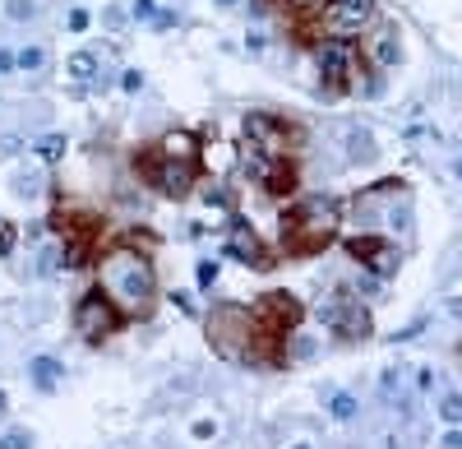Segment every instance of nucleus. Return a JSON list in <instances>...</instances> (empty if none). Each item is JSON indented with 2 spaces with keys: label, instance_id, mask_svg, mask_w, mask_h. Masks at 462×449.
Returning a JSON list of instances; mask_svg holds the SVG:
<instances>
[{
  "label": "nucleus",
  "instance_id": "1",
  "mask_svg": "<svg viewBox=\"0 0 462 449\" xmlns=\"http://www.w3.org/2000/svg\"><path fill=\"white\" fill-rule=\"evenodd\" d=\"M98 287L111 297V306L121 315H134V320H148L157 306V273L148 264V255L139 250H111L102 255V269H98Z\"/></svg>",
  "mask_w": 462,
  "mask_h": 449
},
{
  "label": "nucleus",
  "instance_id": "2",
  "mask_svg": "<svg viewBox=\"0 0 462 449\" xmlns=\"http://www.w3.org/2000/svg\"><path fill=\"white\" fill-rule=\"evenodd\" d=\"M134 171H139L148 186H157L162 195L185 200V195L194 190L199 171H204V162H199V139L190 135V130H176V135H166L162 144L134 153Z\"/></svg>",
  "mask_w": 462,
  "mask_h": 449
},
{
  "label": "nucleus",
  "instance_id": "3",
  "mask_svg": "<svg viewBox=\"0 0 462 449\" xmlns=\"http://www.w3.org/2000/svg\"><path fill=\"white\" fill-rule=\"evenodd\" d=\"M338 223H342L338 200H329V195H305V200H296L282 214L286 255H319L333 236H338Z\"/></svg>",
  "mask_w": 462,
  "mask_h": 449
},
{
  "label": "nucleus",
  "instance_id": "4",
  "mask_svg": "<svg viewBox=\"0 0 462 449\" xmlns=\"http://www.w3.org/2000/svg\"><path fill=\"white\" fill-rule=\"evenodd\" d=\"M319 84L324 98H342L352 84H361V51L352 37H329L319 46Z\"/></svg>",
  "mask_w": 462,
  "mask_h": 449
},
{
  "label": "nucleus",
  "instance_id": "5",
  "mask_svg": "<svg viewBox=\"0 0 462 449\" xmlns=\"http://www.w3.org/2000/svg\"><path fill=\"white\" fill-rule=\"evenodd\" d=\"M209 334L222 357H250V311L245 306H218L209 315Z\"/></svg>",
  "mask_w": 462,
  "mask_h": 449
},
{
  "label": "nucleus",
  "instance_id": "6",
  "mask_svg": "<svg viewBox=\"0 0 462 449\" xmlns=\"http://www.w3.org/2000/svg\"><path fill=\"white\" fill-rule=\"evenodd\" d=\"M121 320H125V315L111 306V297L102 292V287H98V292H88L84 301L74 306V329L88 338V343H102V338H111L116 329H121Z\"/></svg>",
  "mask_w": 462,
  "mask_h": 449
},
{
  "label": "nucleus",
  "instance_id": "7",
  "mask_svg": "<svg viewBox=\"0 0 462 449\" xmlns=\"http://www.w3.org/2000/svg\"><path fill=\"white\" fill-rule=\"evenodd\" d=\"M245 144H254L259 153L286 157L291 144H296V125L277 121V116H268V112H250L245 116Z\"/></svg>",
  "mask_w": 462,
  "mask_h": 449
},
{
  "label": "nucleus",
  "instance_id": "8",
  "mask_svg": "<svg viewBox=\"0 0 462 449\" xmlns=\"http://www.w3.org/2000/svg\"><path fill=\"white\" fill-rule=\"evenodd\" d=\"M245 167L250 176L264 186V195H291L296 190V167L286 157H273V153H259L254 144H245Z\"/></svg>",
  "mask_w": 462,
  "mask_h": 449
},
{
  "label": "nucleus",
  "instance_id": "9",
  "mask_svg": "<svg viewBox=\"0 0 462 449\" xmlns=\"http://www.w3.org/2000/svg\"><path fill=\"white\" fill-rule=\"evenodd\" d=\"M319 320L338 338H365L370 334V315H365V306L356 301L352 292H333V301L319 306Z\"/></svg>",
  "mask_w": 462,
  "mask_h": 449
},
{
  "label": "nucleus",
  "instance_id": "10",
  "mask_svg": "<svg viewBox=\"0 0 462 449\" xmlns=\"http://www.w3.org/2000/svg\"><path fill=\"white\" fill-rule=\"evenodd\" d=\"M347 255H352V259H361V264L374 273V278H388V273L397 269V250L388 246L384 236H370V232L347 236Z\"/></svg>",
  "mask_w": 462,
  "mask_h": 449
},
{
  "label": "nucleus",
  "instance_id": "11",
  "mask_svg": "<svg viewBox=\"0 0 462 449\" xmlns=\"http://www.w3.org/2000/svg\"><path fill=\"white\" fill-rule=\"evenodd\" d=\"M370 19H374V0H324V23L338 37L361 33Z\"/></svg>",
  "mask_w": 462,
  "mask_h": 449
},
{
  "label": "nucleus",
  "instance_id": "12",
  "mask_svg": "<svg viewBox=\"0 0 462 449\" xmlns=\"http://www.w3.org/2000/svg\"><path fill=\"white\" fill-rule=\"evenodd\" d=\"M227 255L245 259L250 269H273V255H268L264 246H259V236H254V227L245 223V218H231V236H227Z\"/></svg>",
  "mask_w": 462,
  "mask_h": 449
},
{
  "label": "nucleus",
  "instance_id": "13",
  "mask_svg": "<svg viewBox=\"0 0 462 449\" xmlns=\"http://www.w3.org/2000/svg\"><path fill=\"white\" fill-rule=\"evenodd\" d=\"M65 74L79 79V84H88V79L98 74V56H93V51H74V56L65 60Z\"/></svg>",
  "mask_w": 462,
  "mask_h": 449
},
{
  "label": "nucleus",
  "instance_id": "14",
  "mask_svg": "<svg viewBox=\"0 0 462 449\" xmlns=\"http://www.w3.org/2000/svg\"><path fill=\"white\" fill-rule=\"evenodd\" d=\"M28 371H33V380L42 384V389H51V384L60 380V361H55V357H33V361H28Z\"/></svg>",
  "mask_w": 462,
  "mask_h": 449
},
{
  "label": "nucleus",
  "instance_id": "15",
  "mask_svg": "<svg viewBox=\"0 0 462 449\" xmlns=\"http://www.w3.org/2000/svg\"><path fill=\"white\" fill-rule=\"evenodd\" d=\"M347 153H352L356 162H365V157H374V139L365 135V130H347Z\"/></svg>",
  "mask_w": 462,
  "mask_h": 449
},
{
  "label": "nucleus",
  "instance_id": "16",
  "mask_svg": "<svg viewBox=\"0 0 462 449\" xmlns=\"http://www.w3.org/2000/svg\"><path fill=\"white\" fill-rule=\"evenodd\" d=\"M374 60H379V65H393V60H397V33H393V28L379 33V42H374Z\"/></svg>",
  "mask_w": 462,
  "mask_h": 449
},
{
  "label": "nucleus",
  "instance_id": "17",
  "mask_svg": "<svg viewBox=\"0 0 462 449\" xmlns=\"http://www.w3.org/2000/svg\"><path fill=\"white\" fill-rule=\"evenodd\" d=\"M435 412H440L444 422H449V427H462V393H444Z\"/></svg>",
  "mask_w": 462,
  "mask_h": 449
},
{
  "label": "nucleus",
  "instance_id": "18",
  "mask_svg": "<svg viewBox=\"0 0 462 449\" xmlns=\"http://www.w3.org/2000/svg\"><path fill=\"white\" fill-rule=\"evenodd\" d=\"M37 157H42V162L65 157V135H42V139H37Z\"/></svg>",
  "mask_w": 462,
  "mask_h": 449
},
{
  "label": "nucleus",
  "instance_id": "19",
  "mask_svg": "<svg viewBox=\"0 0 462 449\" xmlns=\"http://www.w3.org/2000/svg\"><path fill=\"white\" fill-rule=\"evenodd\" d=\"M14 65H19V70H28V74H37V70L46 65V51H42V46H23L19 56H14Z\"/></svg>",
  "mask_w": 462,
  "mask_h": 449
},
{
  "label": "nucleus",
  "instance_id": "20",
  "mask_svg": "<svg viewBox=\"0 0 462 449\" xmlns=\"http://www.w3.org/2000/svg\"><path fill=\"white\" fill-rule=\"evenodd\" d=\"M329 412L338 417V422H352V417H356V398H352V393H333V398H329Z\"/></svg>",
  "mask_w": 462,
  "mask_h": 449
},
{
  "label": "nucleus",
  "instance_id": "21",
  "mask_svg": "<svg viewBox=\"0 0 462 449\" xmlns=\"http://www.w3.org/2000/svg\"><path fill=\"white\" fill-rule=\"evenodd\" d=\"M194 278H199V287H213V282H218V259H199Z\"/></svg>",
  "mask_w": 462,
  "mask_h": 449
},
{
  "label": "nucleus",
  "instance_id": "22",
  "mask_svg": "<svg viewBox=\"0 0 462 449\" xmlns=\"http://www.w3.org/2000/svg\"><path fill=\"white\" fill-rule=\"evenodd\" d=\"M0 449H33V436L28 431H10V436H0Z\"/></svg>",
  "mask_w": 462,
  "mask_h": 449
},
{
  "label": "nucleus",
  "instance_id": "23",
  "mask_svg": "<svg viewBox=\"0 0 462 449\" xmlns=\"http://www.w3.org/2000/svg\"><path fill=\"white\" fill-rule=\"evenodd\" d=\"M33 14H37V5H33V0H10V19H33Z\"/></svg>",
  "mask_w": 462,
  "mask_h": 449
},
{
  "label": "nucleus",
  "instance_id": "24",
  "mask_svg": "<svg viewBox=\"0 0 462 449\" xmlns=\"http://www.w3.org/2000/svg\"><path fill=\"white\" fill-rule=\"evenodd\" d=\"M286 357H315V338H296V343L286 348Z\"/></svg>",
  "mask_w": 462,
  "mask_h": 449
},
{
  "label": "nucleus",
  "instance_id": "25",
  "mask_svg": "<svg viewBox=\"0 0 462 449\" xmlns=\"http://www.w3.org/2000/svg\"><path fill=\"white\" fill-rule=\"evenodd\" d=\"M121 89L125 93H139L143 89V74H139V70H125V74H121Z\"/></svg>",
  "mask_w": 462,
  "mask_h": 449
},
{
  "label": "nucleus",
  "instance_id": "26",
  "mask_svg": "<svg viewBox=\"0 0 462 449\" xmlns=\"http://www.w3.org/2000/svg\"><path fill=\"white\" fill-rule=\"evenodd\" d=\"M10 250H14V227L0 223V255H10Z\"/></svg>",
  "mask_w": 462,
  "mask_h": 449
},
{
  "label": "nucleus",
  "instance_id": "27",
  "mask_svg": "<svg viewBox=\"0 0 462 449\" xmlns=\"http://www.w3.org/2000/svg\"><path fill=\"white\" fill-rule=\"evenodd\" d=\"M218 436V422H194V440H213Z\"/></svg>",
  "mask_w": 462,
  "mask_h": 449
},
{
  "label": "nucleus",
  "instance_id": "28",
  "mask_svg": "<svg viewBox=\"0 0 462 449\" xmlns=\"http://www.w3.org/2000/svg\"><path fill=\"white\" fill-rule=\"evenodd\" d=\"M153 14H157L153 0H134V19H153Z\"/></svg>",
  "mask_w": 462,
  "mask_h": 449
},
{
  "label": "nucleus",
  "instance_id": "29",
  "mask_svg": "<svg viewBox=\"0 0 462 449\" xmlns=\"http://www.w3.org/2000/svg\"><path fill=\"white\" fill-rule=\"evenodd\" d=\"M70 28L84 33V28H88V10H70Z\"/></svg>",
  "mask_w": 462,
  "mask_h": 449
},
{
  "label": "nucleus",
  "instance_id": "30",
  "mask_svg": "<svg viewBox=\"0 0 462 449\" xmlns=\"http://www.w3.org/2000/svg\"><path fill=\"white\" fill-rule=\"evenodd\" d=\"M397 384H402V380H397V371H384V380H379V389H384L388 398H393V389H397Z\"/></svg>",
  "mask_w": 462,
  "mask_h": 449
},
{
  "label": "nucleus",
  "instance_id": "31",
  "mask_svg": "<svg viewBox=\"0 0 462 449\" xmlns=\"http://www.w3.org/2000/svg\"><path fill=\"white\" fill-rule=\"evenodd\" d=\"M440 445H444V449H462V431H458V427H453V431H449V436H444V440H440Z\"/></svg>",
  "mask_w": 462,
  "mask_h": 449
},
{
  "label": "nucleus",
  "instance_id": "32",
  "mask_svg": "<svg viewBox=\"0 0 462 449\" xmlns=\"http://www.w3.org/2000/svg\"><path fill=\"white\" fill-rule=\"evenodd\" d=\"M102 19H107V28H121V23H125V14H121V10H107Z\"/></svg>",
  "mask_w": 462,
  "mask_h": 449
},
{
  "label": "nucleus",
  "instance_id": "33",
  "mask_svg": "<svg viewBox=\"0 0 462 449\" xmlns=\"http://www.w3.org/2000/svg\"><path fill=\"white\" fill-rule=\"evenodd\" d=\"M5 70H14V51H0V74Z\"/></svg>",
  "mask_w": 462,
  "mask_h": 449
},
{
  "label": "nucleus",
  "instance_id": "34",
  "mask_svg": "<svg viewBox=\"0 0 462 449\" xmlns=\"http://www.w3.org/2000/svg\"><path fill=\"white\" fill-rule=\"evenodd\" d=\"M449 311H453V315H462V301H449Z\"/></svg>",
  "mask_w": 462,
  "mask_h": 449
},
{
  "label": "nucleus",
  "instance_id": "35",
  "mask_svg": "<svg viewBox=\"0 0 462 449\" xmlns=\"http://www.w3.org/2000/svg\"><path fill=\"white\" fill-rule=\"evenodd\" d=\"M0 412H5V389H0Z\"/></svg>",
  "mask_w": 462,
  "mask_h": 449
},
{
  "label": "nucleus",
  "instance_id": "36",
  "mask_svg": "<svg viewBox=\"0 0 462 449\" xmlns=\"http://www.w3.org/2000/svg\"><path fill=\"white\" fill-rule=\"evenodd\" d=\"M218 5H236V0H218Z\"/></svg>",
  "mask_w": 462,
  "mask_h": 449
},
{
  "label": "nucleus",
  "instance_id": "37",
  "mask_svg": "<svg viewBox=\"0 0 462 449\" xmlns=\"http://www.w3.org/2000/svg\"><path fill=\"white\" fill-rule=\"evenodd\" d=\"M458 176H462V162H458Z\"/></svg>",
  "mask_w": 462,
  "mask_h": 449
},
{
  "label": "nucleus",
  "instance_id": "38",
  "mask_svg": "<svg viewBox=\"0 0 462 449\" xmlns=\"http://www.w3.org/2000/svg\"><path fill=\"white\" fill-rule=\"evenodd\" d=\"M296 449H310V445H296Z\"/></svg>",
  "mask_w": 462,
  "mask_h": 449
},
{
  "label": "nucleus",
  "instance_id": "39",
  "mask_svg": "<svg viewBox=\"0 0 462 449\" xmlns=\"http://www.w3.org/2000/svg\"><path fill=\"white\" fill-rule=\"evenodd\" d=\"M296 5H305V0H296Z\"/></svg>",
  "mask_w": 462,
  "mask_h": 449
}]
</instances>
